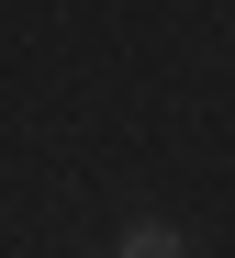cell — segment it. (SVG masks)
Here are the masks:
<instances>
[{
	"label": "cell",
	"instance_id": "6da1fadb",
	"mask_svg": "<svg viewBox=\"0 0 235 258\" xmlns=\"http://www.w3.org/2000/svg\"><path fill=\"white\" fill-rule=\"evenodd\" d=\"M112 258H191V236H179V225H123Z\"/></svg>",
	"mask_w": 235,
	"mask_h": 258
}]
</instances>
